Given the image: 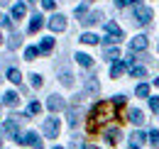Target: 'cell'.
Wrapping results in <instances>:
<instances>
[{
	"label": "cell",
	"instance_id": "6da1fadb",
	"mask_svg": "<svg viewBox=\"0 0 159 149\" xmlns=\"http://www.w3.org/2000/svg\"><path fill=\"white\" fill-rule=\"evenodd\" d=\"M113 103H98L93 110H91V117H88V132H98L100 130V125L103 122H108L110 117H113Z\"/></svg>",
	"mask_w": 159,
	"mask_h": 149
},
{
	"label": "cell",
	"instance_id": "7a4b0ae2",
	"mask_svg": "<svg viewBox=\"0 0 159 149\" xmlns=\"http://www.w3.org/2000/svg\"><path fill=\"white\" fill-rule=\"evenodd\" d=\"M20 144H25V147H32V149H42L44 144H42V139L34 134V132H20L17 137H15Z\"/></svg>",
	"mask_w": 159,
	"mask_h": 149
},
{
	"label": "cell",
	"instance_id": "3957f363",
	"mask_svg": "<svg viewBox=\"0 0 159 149\" xmlns=\"http://www.w3.org/2000/svg\"><path fill=\"white\" fill-rule=\"evenodd\" d=\"M152 15H154V12H152L147 5H142V2H135V22H137V25H149Z\"/></svg>",
	"mask_w": 159,
	"mask_h": 149
},
{
	"label": "cell",
	"instance_id": "277c9868",
	"mask_svg": "<svg viewBox=\"0 0 159 149\" xmlns=\"http://www.w3.org/2000/svg\"><path fill=\"white\" fill-rule=\"evenodd\" d=\"M44 134H47L49 139L59 137V120H57V117H49V120H44Z\"/></svg>",
	"mask_w": 159,
	"mask_h": 149
},
{
	"label": "cell",
	"instance_id": "5b68a950",
	"mask_svg": "<svg viewBox=\"0 0 159 149\" xmlns=\"http://www.w3.org/2000/svg\"><path fill=\"white\" fill-rule=\"evenodd\" d=\"M105 34H108V39H110L113 44H118L120 39H122V29H120L115 22H108V25H105Z\"/></svg>",
	"mask_w": 159,
	"mask_h": 149
},
{
	"label": "cell",
	"instance_id": "8992f818",
	"mask_svg": "<svg viewBox=\"0 0 159 149\" xmlns=\"http://www.w3.org/2000/svg\"><path fill=\"white\" fill-rule=\"evenodd\" d=\"M17 122H20V117H10V120H5V122H2V132L10 134V137H17V134H20Z\"/></svg>",
	"mask_w": 159,
	"mask_h": 149
},
{
	"label": "cell",
	"instance_id": "52a82bcc",
	"mask_svg": "<svg viewBox=\"0 0 159 149\" xmlns=\"http://www.w3.org/2000/svg\"><path fill=\"white\" fill-rule=\"evenodd\" d=\"M49 29H52V32H64V29H66V17H64V15L49 17Z\"/></svg>",
	"mask_w": 159,
	"mask_h": 149
},
{
	"label": "cell",
	"instance_id": "ba28073f",
	"mask_svg": "<svg viewBox=\"0 0 159 149\" xmlns=\"http://www.w3.org/2000/svg\"><path fill=\"white\" fill-rule=\"evenodd\" d=\"M147 44H149L147 37H144V34H137V37L130 42V52H132V54H135V52H144V49H147Z\"/></svg>",
	"mask_w": 159,
	"mask_h": 149
},
{
	"label": "cell",
	"instance_id": "9c48e42d",
	"mask_svg": "<svg viewBox=\"0 0 159 149\" xmlns=\"http://www.w3.org/2000/svg\"><path fill=\"white\" fill-rule=\"evenodd\" d=\"M47 108H49L52 112H59V110L66 108V103H64V98H59V95H52V98L47 100Z\"/></svg>",
	"mask_w": 159,
	"mask_h": 149
},
{
	"label": "cell",
	"instance_id": "30bf717a",
	"mask_svg": "<svg viewBox=\"0 0 159 149\" xmlns=\"http://www.w3.org/2000/svg\"><path fill=\"white\" fill-rule=\"evenodd\" d=\"M17 103H20V95L17 93H5L2 95V105H5V108L12 110V108H17Z\"/></svg>",
	"mask_w": 159,
	"mask_h": 149
},
{
	"label": "cell",
	"instance_id": "8fae6325",
	"mask_svg": "<svg viewBox=\"0 0 159 149\" xmlns=\"http://www.w3.org/2000/svg\"><path fill=\"white\" fill-rule=\"evenodd\" d=\"M125 69H127V64H125V61H115V64H113V66H110V76H113V78H120V76L125 74Z\"/></svg>",
	"mask_w": 159,
	"mask_h": 149
},
{
	"label": "cell",
	"instance_id": "7c38bea8",
	"mask_svg": "<svg viewBox=\"0 0 159 149\" xmlns=\"http://www.w3.org/2000/svg\"><path fill=\"white\" fill-rule=\"evenodd\" d=\"M42 25H44V20H42V15H32V22H30V27H27V32L30 34H34V32H39Z\"/></svg>",
	"mask_w": 159,
	"mask_h": 149
},
{
	"label": "cell",
	"instance_id": "4fadbf2b",
	"mask_svg": "<svg viewBox=\"0 0 159 149\" xmlns=\"http://www.w3.org/2000/svg\"><path fill=\"white\" fill-rule=\"evenodd\" d=\"M105 139H108L110 144H118V142H120V130H118V127H110V130H105Z\"/></svg>",
	"mask_w": 159,
	"mask_h": 149
},
{
	"label": "cell",
	"instance_id": "5bb4252c",
	"mask_svg": "<svg viewBox=\"0 0 159 149\" xmlns=\"http://www.w3.org/2000/svg\"><path fill=\"white\" fill-rule=\"evenodd\" d=\"M105 59H108V61H118V59H120V49H118V47H113V44L105 47Z\"/></svg>",
	"mask_w": 159,
	"mask_h": 149
},
{
	"label": "cell",
	"instance_id": "9a60e30c",
	"mask_svg": "<svg viewBox=\"0 0 159 149\" xmlns=\"http://www.w3.org/2000/svg\"><path fill=\"white\" fill-rule=\"evenodd\" d=\"M76 61H79L81 66H86V69H91V66H93V56L83 54V52H79V54H76Z\"/></svg>",
	"mask_w": 159,
	"mask_h": 149
},
{
	"label": "cell",
	"instance_id": "2e32d148",
	"mask_svg": "<svg viewBox=\"0 0 159 149\" xmlns=\"http://www.w3.org/2000/svg\"><path fill=\"white\" fill-rule=\"evenodd\" d=\"M130 76H132V78H144V76H147V69H144V66L130 64Z\"/></svg>",
	"mask_w": 159,
	"mask_h": 149
},
{
	"label": "cell",
	"instance_id": "e0dca14e",
	"mask_svg": "<svg viewBox=\"0 0 159 149\" xmlns=\"http://www.w3.org/2000/svg\"><path fill=\"white\" fill-rule=\"evenodd\" d=\"M37 49H39V54H49V52L54 49V39H52V37H47V39H44V42L39 44V47H37Z\"/></svg>",
	"mask_w": 159,
	"mask_h": 149
},
{
	"label": "cell",
	"instance_id": "ac0fdd59",
	"mask_svg": "<svg viewBox=\"0 0 159 149\" xmlns=\"http://www.w3.org/2000/svg\"><path fill=\"white\" fill-rule=\"evenodd\" d=\"M25 12H27L25 2H17V5L12 7V20H22V17H25Z\"/></svg>",
	"mask_w": 159,
	"mask_h": 149
},
{
	"label": "cell",
	"instance_id": "d6986e66",
	"mask_svg": "<svg viewBox=\"0 0 159 149\" xmlns=\"http://www.w3.org/2000/svg\"><path fill=\"white\" fill-rule=\"evenodd\" d=\"M100 17H103V15H100L98 10H96V12H91V15H86V17L81 20V22H83V25H98V22H100Z\"/></svg>",
	"mask_w": 159,
	"mask_h": 149
},
{
	"label": "cell",
	"instance_id": "ffe728a7",
	"mask_svg": "<svg viewBox=\"0 0 159 149\" xmlns=\"http://www.w3.org/2000/svg\"><path fill=\"white\" fill-rule=\"evenodd\" d=\"M7 78H10L15 86H20V83H22V74L17 71V69H7Z\"/></svg>",
	"mask_w": 159,
	"mask_h": 149
},
{
	"label": "cell",
	"instance_id": "44dd1931",
	"mask_svg": "<svg viewBox=\"0 0 159 149\" xmlns=\"http://www.w3.org/2000/svg\"><path fill=\"white\" fill-rule=\"evenodd\" d=\"M130 122H132V125H142V122H144L142 110H130Z\"/></svg>",
	"mask_w": 159,
	"mask_h": 149
},
{
	"label": "cell",
	"instance_id": "7402d4cb",
	"mask_svg": "<svg viewBox=\"0 0 159 149\" xmlns=\"http://www.w3.org/2000/svg\"><path fill=\"white\" fill-rule=\"evenodd\" d=\"M98 91H100V86H98V81H96V78H91V81H86V93L96 95Z\"/></svg>",
	"mask_w": 159,
	"mask_h": 149
},
{
	"label": "cell",
	"instance_id": "603a6c76",
	"mask_svg": "<svg viewBox=\"0 0 159 149\" xmlns=\"http://www.w3.org/2000/svg\"><path fill=\"white\" fill-rule=\"evenodd\" d=\"M81 42H83V44H98V37L91 34V32H86V34H81Z\"/></svg>",
	"mask_w": 159,
	"mask_h": 149
},
{
	"label": "cell",
	"instance_id": "cb8c5ba5",
	"mask_svg": "<svg viewBox=\"0 0 159 149\" xmlns=\"http://www.w3.org/2000/svg\"><path fill=\"white\" fill-rule=\"evenodd\" d=\"M135 93H137L139 98H149V86H147V83H139V86H137V91H135Z\"/></svg>",
	"mask_w": 159,
	"mask_h": 149
},
{
	"label": "cell",
	"instance_id": "d4e9b609",
	"mask_svg": "<svg viewBox=\"0 0 159 149\" xmlns=\"http://www.w3.org/2000/svg\"><path fill=\"white\" fill-rule=\"evenodd\" d=\"M39 112H42V105H39V103H37V100L27 105V115H39Z\"/></svg>",
	"mask_w": 159,
	"mask_h": 149
},
{
	"label": "cell",
	"instance_id": "484cf974",
	"mask_svg": "<svg viewBox=\"0 0 159 149\" xmlns=\"http://www.w3.org/2000/svg\"><path fill=\"white\" fill-rule=\"evenodd\" d=\"M37 54H39V49H37V47H27V49H25V59H27V61H32Z\"/></svg>",
	"mask_w": 159,
	"mask_h": 149
},
{
	"label": "cell",
	"instance_id": "4316f807",
	"mask_svg": "<svg viewBox=\"0 0 159 149\" xmlns=\"http://www.w3.org/2000/svg\"><path fill=\"white\" fill-rule=\"evenodd\" d=\"M144 139H147V134H144V132H135V134H132V144H142V142H144Z\"/></svg>",
	"mask_w": 159,
	"mask_h": 149
},
{
	"label": "cell",
	"instance_id": "83f0119b",
	"mask_svg": "<svg viewBox=\"0 0 159 149\" xmlns=\"http://www.w3.org/2000/svg\"><path fill=\"white\" fill-rule=\"evenodd\" d=\"M69 125H71V127L79 125V110H71V112H69Z\"/></svg>",
	"mask_w": 159,
	"mask_h": 149
},
{
	"label": "cell",
	"instance_id": "f1b7e54d",
	"mask_svg": "<svg viewBox=\"0 0 159 149\" xmlns=\"http://www.w3.org/2000/svg\"><path fill=\"white\" fill-rule=\"evenodd\" d=\"M61 83H64V86H74V76L64 71V74H61Z\"/></svg>",
	"mask_w": 159,
	"mask_h": 149
},
{
	"label": "cell",
	"instance_id": "f546056e",
	"mask_svg": "<svg viewBox=\"0 0 159 149\" xmlns=\"http://www.w3.org/2000/svg\"><path fill=\"white\" fill-rule=\"evenodd\" d=\"M20 34H12V37H10V49H17V47H20Z\"/></svg>",
	"mask_w": 159,
	"mask_h": 149
},
{
	"label": "cell",
	"instance_id": "4dcf8cb0",
	"mask_svg": "<svg viewBox=\"0 0 159 149\" xmlns=\"http://www.w3.org/2000/svg\"><path fill=\"white\" fill-rule=\"evenodd\" d=\"M42 7L44 10H54L57 7V0H42Z\"/></svg>",
	"mask_w": 159,
	"mask_h": 149
},
{
	"label": "cell",
	"instance_id": "1f68e13d",
	"mask_svg": "<svg viewBox=\"0 0 159 149\" xmlns=\"http://www.w3.org/2000/svg\"><path fill=\"white\" fill-rule=\"evenodd\" d=\"M149 108H152V112H159V98H157V95L149 98Z\"/></svg>",
	"mask_w": 159,
	"mask_h": 149
},
{
	"label": "cell",
	"instance_id": "d6a6232c",
	"mask_svg": "<svg viewBox=\"0 0 159 149\" xmlns=\"http://www.w3.org/2000/svg\"><path fill=\"white\" fill-rule=\"evenodd\" d=\"M147 137H149V142H152V144H159V130H152Z\"/></svg>",
	"mask_w": 159,
	"mask_h": 149
},
{
	"label": "cell",
	"instance_id": "836d02e7",
	"mask_svg": "<svg viewBox=\"0 0 159 149\" xmlns=\"http://www.w3.org/2000/svg\"><path fill=\"white\" fill-rule=\"evenodd\" d=\"M30 78H32V86H34V88H39V86H42V76L39 74H32Z\"/></svg>",
	"mask_w": 159,
	"mask_h": 149
},
{
	"label": "cell",
	"instance_id": "e575fe53",
	"mask_svg": "<svg viewBox=\"0 0 159 149\" xmlns=\"http://www.w3.org/2000/svg\"><path fill=\"white\" fill-rule=\"evenodd\" d=\"M135 2H139V0H115V5H118V7H125V5H135Z\"/></svg>",
	"mask_w": 159,
	"mask_h": 149
},
{
	"label": "cell",
	"instance_id": "d590c367",
	"mask_svg": "<svg viewBox=\"0 0 159 149\" xmlns=\"http://www.w3.org/2000/svg\"><path fill=\"white\" fill-rule=\"evenodd\" d=\"M86 10H88L86 5H81V7H76V17H79V20H83V17H86Z\"/></svg>",
	"mask_w": 159,
	"mask_h": 149
},
{
	"label": "cell",
	"instance_id": "8d00e7d4",
	"mask_svg": "<svg viewBox=\"0 0 159 149\" xmlns=\"http://www.w3.org/2000/svg\"><path fill=\"white\" fill-rule=\"evenodd\" d=\"M0 25H2V27H12V20H10V15H7V17H0Z\"/></svg>",
	"mask_w": 159,
	"mask_h": 149
},
{
	"label": "cell",
	"instance_id": "74e56055",
	"mask_svg": "<svg viewBox=\"0 0 159 149\" xmlns=\"http://www.w3.org/2000/svg\"><path fill=\"white\" fill-rule=\"evenodd\" d=\"M83 149H98V147H93V144H86V147H83Z\"/></svg>",
	"mask_w": 159,
	"mask_h": 149
},
{
	"label": "cell",
	"instance_id": "f35d334b",
	"mask_svg": "<svg viewBox=\"0 0 159 149\" xmlns=\"http://www.w3.org/2000/svg\"><path fill=\"white\" fill-rule=\"evenodd\" d=\"M130 149H139V147H137V144H130Z\"/></svg>",
	"mask_w": 159,
	"mask_h": 149
},
{
	"label": "cell",
	"instance_id": "ab89813d",
	"mask_svg": "<svg viewBox=\"0 0 159 149\" xmlns=\"http://www.w3.org/2000/svg\"><path fill=\"white\" fill-rule=\"evenodd\" d=\"M154 86H159V78H154Z\"/></svg>",
	"mask_w": 159,
	"mask_h": 149
},
{
	"label": "cell",
	"instance_id": "60d3db41",
	"mask_svg": "<svg viewBox=\"0 0 159 149\" xmlns=\"http://www.w3.org/2000/svg\"><path fill=\"white\" fill-rule=\"evenodd\" d=\"M54 149H64V147H54Z\"/></svg>",
	"mask_w": 159,
	"mask_h": 149
},
{
	"label": "cell",
	"instance_id": "b9f144b4",
	"mask_svg": "<svg viewBox=\"0 0 159 149\" xmlns=\"http://www.w3.org/2000/svg\"><path fill=\"white\" fill-rule=\"evenodd\" d=\"M0 2H7V0H0Z\"/></svg>",
	"mask_w": 159,
	"mask_h": 149
},
{
	"label": "cell",
	"instance_id": "7bdbcfd3",
	"mask_svg": "<svg viewBox=\"0 0 159 149\" xmlns=\"http://www.w3.org/2000/svg\"><path fill=\"white\" fill-rule=\"evenodd\" d=\"M0 147H2V139H0Z\"/></svg>",
	"mask_w": 159,
	"mask_h": 149
},
{
	"label": "cell",
	"instance_id": "ee69618b",
	"mask_svg": "<svg viewBox=\"0 0 159 149\" xmlns=\"http://www.w3.org/2000/svg\"><path fill=\"white\" fill-rule=\"evenodd\" d=\"M0 42H2V34H0Z\"/></svg>",
	"mask_w": 159,
	"mask_h": 149
}]
</instances>
